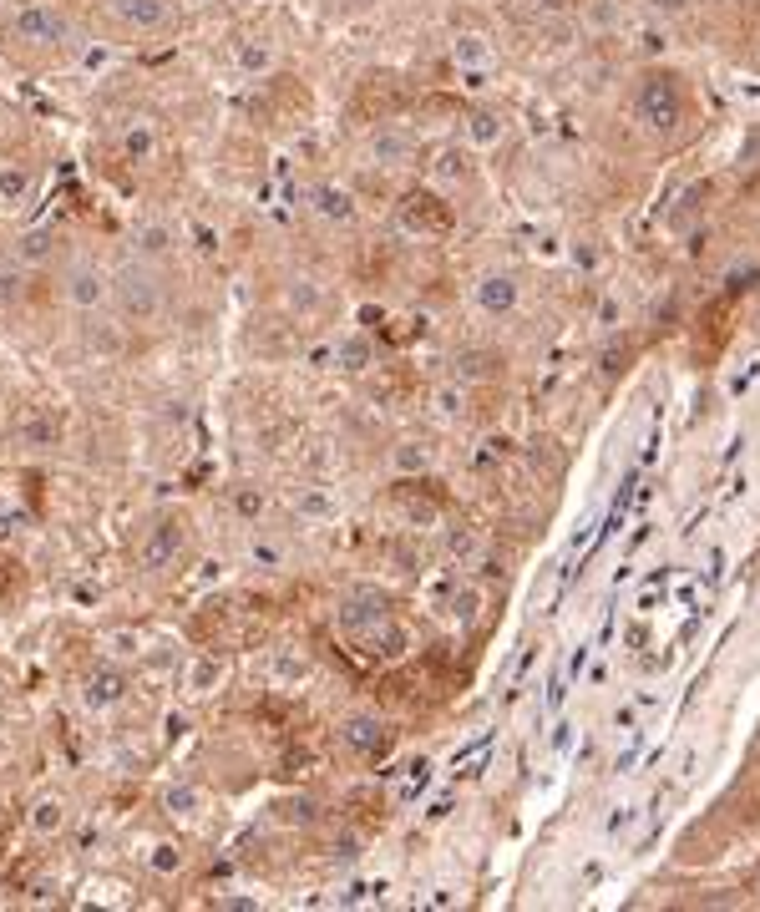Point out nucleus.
Instances as JSON below:
<instances>
[{"label":"nucleus","instance_id":"f257e3e1","mask_svg":"<svg viewBox=\"0 0 760 912\" xmlns=\"http://www.w3.org/2000/svg\"><path fill=\"white\" fill-rule=\"evenodd\" d=\"M634 117L654 137H679L684 122H690V87H684V76L664 71V66L644 71L634 87Z\"/></svg>","mask_w":760,"mask_h":912},{"label":"nucleus","instance_id":"f03ea898","mask_svg":"<svg viewBox=\"0 0 760 912\" xmlns=\"http://www.w3.org/2000/svg\"><path fill=\"white\" fill-rule=\"evenodd\" d=\"M112 299L127 320H158L163 304H168V279L152 269L147 259H127L117 274H112Z\"/></svg>","mask_w":760,"mask_h":912},{"label":"nucleus","instance_id":"7ed1b4c3","mask_svg":"<svg viewBox=\"0 0 760 912\" xmlns=\"http://www.w3.org/2000/svg\"><path fill=\"white\" fill-rule=\"evenodd\" d=\"M183 548H188V522L183 517H158L137 538V568L142 573H168V568H178Z\"/></svg>","mask_w":760,"mask_h":912},{"label":"nucleus","instance_id":"20e7f679","mask_svg":"<svg viewBox=\"0 0 760 912\" xmlns=\"http://www.w3.org/2000/svg\"><path fill=\"white\" fill-rule=\"evenodd\" d=\"M66 41V16L56 6H26L11 16V46H26V51H41V46H61Z\"/></svg>","mask_w":760,"mask_h":912},{"label":"nucleus","instance_id":"39448f33","mask_svg":"<svg viewBox=\"0 0 760 912\" xmlns=\"http://www.w3.org/2000/svg\"><path fill=\"white\" fill-rule=\"evenodd\" d=\"M107 299H112V274L107 269H97L87 259L66 269V304H71V310H87L92 315V310H102Z\"/></svg>","mask_w":760,"mask_h":912},{"label":"nucleus","instance_id":"423d86ee","mask_svg":"<svg viewBox=\"0 0 760 912\" xmlns=\"http://www.w3.org/2000/svg\"><path fill=\"white\" fill-rule=\"evenodd\" d=\"M401 218H406L411 234H446L456 213H451V203H441L436 193H411L406 208H401Z\"/></svg>","mask_w":760,"mask_h":912},{"label":"nucleus","instance_id":"0eeeda50","mask_svg":"<svg viewBox=\"0 0 760 912\" xmlns=\"http://www.w3.org/2000/svg\"><path fill=\"white\" fill-rule=\"evenodd\" d=\"M107 11H112V21L127 26V31H158V26H168V16H173L168 0H107Z\"/></svg>","mask_w":760,"mask_h":912},{"label":"nucleus","instance_id":"6e6552de","mask_svg":"<svg viewBox=\"0 0 760 912\" xmlns=\"http://www.w3.org/2000/svg\"><path fill=\"white\" fill-rule=\"evenodd\" d=\"M340 745L350 750V755H380L391 745V730L380 725L375 715H350L345 725H340Z\"/></svg>","mask_w":760,"mask_h":912},{"label":"nucleus","instance_id":"1a4fd4ad","mask_svg":"<svg viewBox=\"0 0 760 912\" xmlns=\"http://www.w3.org/2000/svg\"><path fill=\"white\" fill-rule=\"evenodd\" d=\"M517 294L522 289H517V279L507 269H492V274L477 279V304H482L487 315H512L517 310Z\"/></svg>","mask_w":760,"mask_h":912},{"label":"nucleus","instance_id":"9d476101","mask_svg":"<svg viewBox=\"0 0 760 912\" xmlns=\"http://www.w3.org/2000/svg\"><path fill=\"white\" fill-rule=\"evenodd\" d=\"M122 700H127V674L112 669V664H102V669L87 679V705H92V710H112V705H122Z\"/></svg>","mask_w":760,"mask_h":912},{"label":"nucleus","instance_id":"9b49d317","mask_svg":"<svg viewBox=\"0 0 760 912\" xmlns=\"http://www.w3.org/2000/svg\"><path fill=\"white\" fill-rule=\"evenodd\" d=\"M31 193H36V173L26 163H6V168H0V208H6V213L26 208Z\"/></svg>","mask_w":760,"mask_h":912},{"label":"nucleus","instance_id":"f8f14e48","mask_svg":"<svg viewBox=\"0 0 760 912\" xmlns=\"http://www.w3.org/2000/svg\"><path fill=\"white\" fill-rule=\"evenodd\" d=\"M380 619H391L380 598H345V603H340V629H350V634H365V629H375Z\"/></svg>","mask_w":760,"mask_h":912},{"label":"nucleus","instance_id":"ddd939ff","mask_svg":"<svg viewBox=\"0 0 760 912\" xmlns=\"http://www.w3.org/2000/svg\"><path fill=\"white\" fill-rule=\"evenodd\" d=\"M360 639H365V644H370V654H380V659H401V654H406V644H411V639H406V629H401L396 619H380V624H375V629H365Z\"/></svg>","mask_w":760,"mask_h":912},{"label":"nucleus","instance_id":"4468645a","mask_svg":"<svg viewBox=\"0 0 760 912\" xmlns=\"http://www.w3.org/2000/svg\"><path fill=\"white\" fill-rule=\"evenodd\" d=\"M502 132H507V117L497 107H477L467 117V142L472 147H492V142H502Z\"/></svg>","mask_w":760,"mask_h":912},{"label":"nucleus","instance_id":"2eb2a0df","mask_svg":"<svg viewBox=\"0 0 760 912\" xmlns=\"http://www.w3.org/2000/svg\"><path fill=\"white\" fill-rule=\"evenodd\" d=\"M370 152H375V163L401 168V163L411 158V137H406L401 127H380V132H375V142H370Z\"/></svg>","mask_w":760,"mask_h":912},{"label":"nucleus","instance_id":"dca6fc26","mask_svg":"<svg viewBox=\"0 0 760 912\" xmlns=\"http://www.w3.org/2000/svg\"><path fill=\"white\" fill-rule=\"evenodd\" d=\"M168 244H173V234H168L163 223L137 228V259H158V254H168Z\"/></svg>","mask_w":760,"mask_h":912},{"label":"nucleus","instance_id":"f3484780","mask_svg":"<svg viewBox=\"0 0 760 912\" xmlns=\"http://www.w3.org/2000/svg\"><path fill=\"white\" fill-rule=\"evenodd\" d=\"M315 198H320V213H325V218H340V223L355 218V198H350L345 188H320Z\"/></svg>","mask_w":760,"mask_h":912},{"label":"nucleus","instance_id":"a211bd4d","mask_svg":"<svg viewBox=\"0 0 760 912\" xmlns=\"http://www.w3.org/2000/svg\"><path fill=\"white\" fill-rule=\"evenodd\" d=\"M456 61H462V66H487L492 61L487 36H456Z\"/></svg>","mask_w":760,"mask_h":912},{"label":"nucleus","instance_id":"6ab92c4d","mask_svg":"<svg viewBox=\"0 0 760 912\" xmlns=\"http://www.w3.org/2000/svg\"><path fill=\"white\" fill-rule=\"evenodd\" d=\"M340 365H345L350 375H360V370L370 365V340H365V335H350V340H340Z\"/></svg>","mask_w":760,"mask_h":912},{"label":"nucleus","instance_id":"aec40b11","mask_svg":"<svg viewBox=\"0 0 760 912\" xmlns=\"http://www.w3.org/2000/svg\"><path fill=\"white\" fill-rule=\"evenodd\" d=\"M436 173L441 178H472V158H467L462 147H446L441 158H436Z\"/></svg>","mask_w":760,"mask_h":912},{"label":"nucleus","instance_id":"412c9836","mask_svg":"<svg viewBox=\"0 0 760 912\" xmlns=\"http://www.w3.org/2000/svg\"><path fill=\"white\" fill-rule=\"evenodd\" d=\"M234 512H239L244 522H259V517H264V492H259V487H234Z\"/></svg>","mask_w":760,"mask_h":912},{"label":"nucleus","instance_id":"4be33fe9","mask_svg":"<svg viewBox=\"0 0 760 912\" xmlns=\"http://www.w3.org/2000/svg\"><path fill=\"white\" fill-rule=\"evenodd\" d=\"M239 66H244V71H269V66H274V51H269L264 41H244V46H239Z\"/></svg>","mask_w":760,"mask_h":912},{"label":"nucleus","instance_id":"5701e85b","mask_svg":"<svg viewBox=\"0 0 760 912\" xmlns=\"http://www.w3.org/2000/svg\"><path fill=\"white\" fill-rule=\"evenodd\" d=\"M391 462H396L401 472H426V462H431V456H426V446H416V441H401Z\"/></svg>","mask_w":760,"mask_h":912},{"label":"nucleus","instance_id":"b1692460","mask_svg":"<svg viewBox=\"0 0 760 912\" xmlns=\"http://www.w3.org/2000/svg\"><path fill=\"white\" fill-rule=\"evenodd\" d=\"M61 436V421L56 416H36V421H26V441L31 446H51Z\"/></svg>","mask_w":760,"mask_h":912},{"label":"nucleus","instance_id":"393cba45","mask_svg":"<svg viewBox=\"0 0 760 912\" xmlns=\"http://www.w3.org/2000/svg\"><path fill=\"white\" fill-rule=\"evenodd\" d=\"M31 826H36L41 836H46V831H56V826H61V801H41V806L31 811Z\"/></svg>","mask_w":760,"mask_h":912},{"label":"nucleus","instance_id":"a878e982","mask_svg":"<svg viewBox=\"0 0 760 912\" xmlns=\"http://www.w3.org/2000/svg\"><path fill=\"white\" fill-rule=\"evenodd\" d=\"M122 147H127V158H152V132H147V127H137V132H127V137H122Z\"/></svg>","mask_w":760,"mask_h":912},{"label":"nucleus","instance_id":"bb28decb","mask_svg":"<svg viewBox=\"0 0 760 912\" xmlns=\"http://www.w3.org/2000/svg\"><path fill=\"white\" fill-rule=\"evenodd\" d=\"M213 674H218V669H213V664H208V659H203V664H193V674H188V690H193V695H203V690H208V679H213Z\"/></svg>","mask_w":760,"mask_h":912},{"label":"nucleus","instance_id":"cd10ccee","mask_svg":"<svg viewBox=\"0 0 760 912\" xmlns=\"http://www.w3.org/2000/svg\"><path fill=\"white\" fill-rule=\"evenodd\" d=\"M644 6L654 16H684V11H690V0H644Z\"/></svg>","mask_w":760,"mask_h":912},{"label":"nucleus","instance_id":"c85d7f7f","mask_svg":"<svg viewBox=\"0 0 760 912\" xmlns=\"http://www.w3.org/2000/svg\"><path fill=\"white\" fill-rule=\"evenodd\" d=\"M46 244H51V239H46V234H31V239H26V249H21V254H26V259H31V264H36V259H46V254H51V249H46Z\"/></svg>","mask_w":760,"mask_h":912},{"label":"nucleus","instance_id":"c756f323","mask_svg":"<svg viewBox=\"0 0 760 912\" xmlns=\"http://www.w3.org/2000/svg\"><path fill=\"white\" fill-rule=\"evenodd\" d=\"M178 862H183V857H178L173 847H158V857H152V867H158V872H173Z\"/></svg>","mask_w":760,"mask_h":912},{"label":"nucleus","instance_id":"7c9ffc66","mask_svg":"<svg viewBox=\"0 0 760 912\" xmlns=\"http://www.w3.org/2000/svg\"><path fill=\"white\" fill-rule=\"evenodd\" d=\"M472 614H477V593L467 588L462 598H456V619H472Z\"/></svg>","mask_w":760,"mask_h":912},{"label":"nucleus","instance_id":"2f4dec72","mask_svg":"<svg viewBox=\"0 0 760 912\" xmlns=\"http://www.w3.org/2000/svg\"><path fill=\"white\" fill-rule=\"evenodd\" d=\"M750 892H755V897H760V867H755V877H750Z\"/></svg>","mask_w":760,"mask_h":912},{"label":"nucleus","instance_id":"473e14b6","mask_svg":"<svg viewBox=\"0 0 760 912\" xmlns=\"http://www.w3.org/2000/svg\"><path fill=\"white\" fill-rule=\"evenodd\" d=\"M548 6H553V11H563V6H573V0H548Z\"/></svg>","mask_w":760,"mask_h":912}]
</instances>
